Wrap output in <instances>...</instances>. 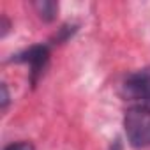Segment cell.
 Wrapping results in <instances>:
<instances>
[{"label":"cell","mask_w":150,"mask_h":150,"mask_svg":"<svg viewBox=\"0 0 150 150\" xmlns=\"http://www.w3.org/2000/svg\"><path fill=\"white\" fill-rule=\"evenodd\" d=\"M124 131L132 148L150 146V108L131 106L124 115Z\"/></svg>","instance_id":"1"},{"label":"cell","mask_w":150,"mask_h":150,"mask_svg":"<svg viewBox=\"0 0 150 150\" xmlns=\"http://www.w3.org/2000/svg\"><path fill=\"white\" fill-rule=\"evenodd\" d=\"M122 94L131 106L150 108V65L127 74L122 83Z\"/></svg>","instance_id":"2"},{"label":"cell","mask_w":150,"mask_h":150,"mask_svg":"<svg viewBox=\"0 0 150 150\" xmlns=\"http://www.w3.org/2000/svg\"><path fill=\"white\" fill-rule=\"evenodd\" d=\"M11 62L27 64L30 67V81H32V85H35L50 62V46L48 44H34V46L16 53L11 58Z\"/></svg>","instance_id":"3"},{"label":"cell","mask_w":150,"mask_h":150,"mask_svg":"<svg viewBox=\"0 0 150 150\" xmlns=\"http://www.w3.org/2000/svg\"><path fill=\"white\" fill-rule=\"evenodd\" d=\"M34 7L39 14L41 20L44 21H53L57 18V11H58V4L57 2H50V0H42V2H34Z\"/></svg>","instance_id":"4"},{"label":"cell","mask_w":150,"mask_h":150,"mask_svg":"<svg viewBox=\"0 0 150 150\" xmlns=\"http://www.w3.org/2000/svg\"><path fill=\"white\" fill-rule=\"evenodd\" d=\"M4 150H35V148H34V145L30 141H18V143L7 145Z\"/></svg>","instance_id":"5"},{"label":"cell","mask_w":150,"mask_h":150,"mask_svg":"<svg viewBox=\"0 0 150 150\" xmlns=\"http://www.w3.org/2000/svg\"><path fill=\"white\" fill-rule=\"evenodd\" d=\"M2 99H0V108L2 110H6L7 106H9V103H11V96H9V90H7V85L6 83H2Z\"/></svg>","instance_id":"6"},{"label":"cell","mask_w":150,"mask_h":150,"mask_svg":"<svg viewBox=\"0 0 150 150\" xmlns=\"http://www.w3.org/2000/svg\"><path fill=\"white\" fill-rule=\"evenodd\" d=\"M7 30H9V21H7L6 16H2V37H6Z\"/></svg>","instance_id":"7"},{"label":"cell","mask_w":150,"mask_h":150,"mask_svg":"<svg viewBox=\"0 0 150 150\" xmlns=\"http://www.w3.org/2000/svg\"><path fill=\"white\" fill-rule=\"evenodd\" d=\"M110 150H122V143H120V139H115Z\"/></svg>","instance_id":"8"}]
</instances>
